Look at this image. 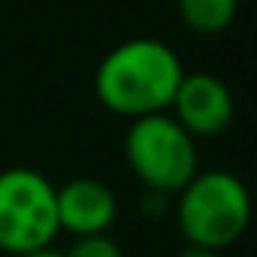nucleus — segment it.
<instances>
[{
  "mask_svg": "<svg viewBox=\"0 0 257 257\" xmlns=\"http://www.w3.org/2000/svg\"><path fill=\"white\" fill-rule=\"evenodd\" d=\"M118 218V197L100 179H70L58 188V227L73 239L109 233Z\"/></svg>",
  "mask_w": 257,
  "mask_h": 257,
  "instance_id": "nucleus-6",
  "label": "nucleus"
},
{
  "mask_svg": "<svg viewBox=\"0 0 257 257\" xmlns=\"http://www.w3.org/2000/svg\"><path fill=\"white\" fill-rule=\"evenodd\" d=\"M179 257H221V251H209V248H197V245H188L182 248Z\"/></svg>",
  "mask_w": 257,
  "mask_h": 257,
  "instance_id": "nucleus-9",
  "label": "nucleus"
},
{
  "mask_svg": "<svg viewBox=\"0 0 257 257\" xmlns=\"http://www.w3.org/2000/svg\"><path fill=\"white\" fill-rule=\"evenodd\" d=\"M64 257H124V248L109 233H97V236L73 239V245L64 251Z\"/></svg>",
  "mask_w": 257,
  "mask_h": 257,
  "instance_id": "nucleus-8",
  "label": "nucleus"
},
{
  "mask_svg": "<svg viewBox=\"0 0 257 257\" xmlns=\"http://www.w3.org/2000/svg\"><path fill=\"white\" fill-rule=\"evenodd\" d=\"M25 257H64V251H55V248H43V251H34V254H25Z\"/></svg>",
  "mask_w": 257,
  "mask_h": 257,
  "instance_id": "nucleus-10",
  "label": "nucleus"
},
{
  "mask_svg": "<svg viewBox=\"0 0 257 257\" xmlns=\"http://www.w3.org/2000/svg\"><path fill=\"white\" fill-rule=\"evenodd\" d=\"M176 10L185 28L203 37H215L233 25L239 0H176Z\"/></svg>",
  "mask_w": 257,
  "mask_h": 257,
  "instance_id": "nucleus-7",
  "label": "nucleus"
},
{
  "mask_svg": "<svg viewBox=\"0 0 257 257\" xmlns=\"http://www.w3.org/2000/svg\"><path fill=\"white\" fill-rule=\"evenodd\" d=\"M170 115L194 140H215L227 134L236 118V100L230 88L212 73H185L170 103Z\"/></svg>",
  "mask_w": 257,
  "mask_h": 257,
  "instance_id": "nucleus-5",
  "label": "nucleus"
},
{
  "mask_svg": "<svg viewBox=\"0 0 257 257\" xmlns=\"http://www.w3.org/2000/svg\"><path fill=\"white\" fill-rule=\"evenodd\" d=\"M58 185L34 167L0 173V251L25 257L58 239Z\"/></svg>",
  "mask_w": 257,
  "mask_h": 257,
  "instance_id": "nucleus-4",
  "label": "nucleus"
},
{
  "mask_svg": "<svg viewBox=\"0 0 257 257\" xmlns=\"http://www.w3.org/2000/svg\"><path fill=\"white\" fill-rule=\"evenodd\" d=\"M124 161L131 173L149 188V194H179L197 170V140L170 115L134 118L124 134Z\"/></svg>",
  "mask_w": 257,
  "mask_h": 257,
  "instance_id": "nucleus-3",
  "label": "nucleus"
},
{
  "mask_svg": "<svg viewBox=\"0 0 257 257\" xmlns=\"http://www.w3.org/2000/svg\"><path fill=\"white\" fill-rule=\"evenodd\" d=\"M176 224L188 245L227 251L251 224V194L236 173H197L176 200Z\"/></svg>",
  "mask_w": 257,
  "mask_h": 257,
  "instance_id": "nucleus-2",
  "label": "nucleus"
},
{
  "mask_svg": "<svg viewBox=\"0 0 257 257\" xmlns=\"http://www.w3.org/2000/svg\"><path fill=\"white\" fill-rule=\"evenodd\" d=\"M182 79L185 64L173 46L155 37H134L100 58L94 94L103 109L134 121L167 112Z\"/></svg>",
  "mask_w": 257,
  "mask_h": 257,
  "instance_id": "nucleus-1",
  "label": "nucleus"
}]
</instances>
